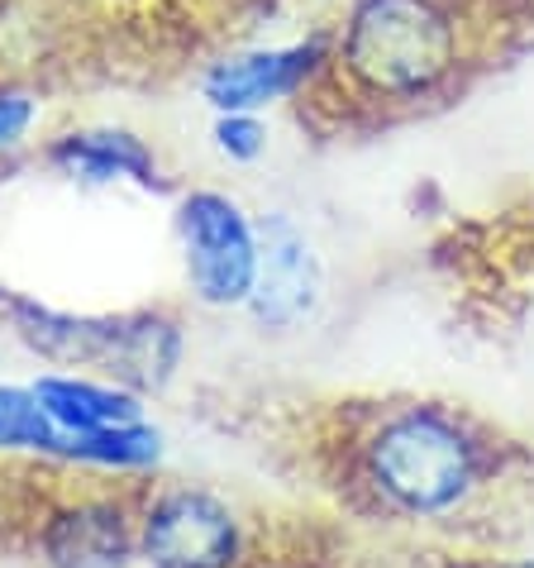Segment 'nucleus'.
Instances as JSON below:
<instances>
[{"label":"nucleus","mask_w":534,"mask_h":568,"mask_svg":"<svg viewBox=\"0 0 534 568\" xmlns=\"http://www.w3.org/2000/svg\"><path fill=\"white\" fill-rule=\"evenodd\" d=\"M215 149L225 158H234V163H254V158L267 149L258 115H219L215 120Z\"/></svg>","instance_id":"obj_13"},{"label":"nucleus","mask_w":534,"mask_h":568,"mask_svg":"<svg viewBox=\"0 0 534 568\" xmlns=\"http://www.w3.org/2000/svg\"><path fill=\"white\" fill-rule=\"evenodd\" d=\"M144 555L158 568H229L239 526L225 501L206 493H167L144 520Z\"/></svg>","instance_id":"obj_6"},{"label":"nucleus","mask_w":534,"mask_h":568,"mask_svg":"<svg viewBox=\"0 0 534 568\" xmlns=\"http://www.w3.org/2000/svg\"><path fill=\"white\" fill-rule=\"evenodd\" d=\"M53 168L82 186H110V182L158 186V158H153L144 139H134L130 130L62 134L53 144Z\"/></svg>","instance_id":"obj_7"},{"label":"nucleus","mask_w":534,"mask_h":568,"mask_svg":"<svg viewBox=\"0 0 534 568\" xmlns=\"http://www.w3.org/2000/svg\"><path fill=\"white\" fill-rule=\"evenodd\" d=\"M34 397L43 402V412L53 416V425L68 435H96L115 430V425L138 420V402L124 387H101L86 377H43L34 387Z\"/></svg>","instance_id":"obj_10"},{"label":"nucleus","mask_w":534,"mask_h":568,"mask_svg":"<svg viewBox=\"0 0 534 568\" xmlns=\"http://www.w3.org/2000/svg\"><path fill=\"white\" fill-rule=\"evenodd\" d=\"M325 58H329L325 39L281 43V49H248L215 62L201 91H206V101L219 115H258L263 105L296 97L325 68Z\"/></svg>","instance_id":"obj_5"},{"label":"nucleus","mask_w":534,"mask_h":568,"mask_svg":"<svg viewBox=\"0 0 534 568\" xmlns=\"http://www.w3.org/2000/svg\"><path fill=\"white\" fill-rule=\"evenodd\" d=\"M368 473L377 493L401 511L439 516L473 493L477 445L453 416L415 406L391 416L368 445Z\"/></svg>","instance_id":"obj_2"},{"label":"nucleus","mask_w":534,"mask_h":568,"mask_svg":"<svg viewBox=\"0 0 534 568\" xmlns=\"http://www.w3.org/2000/svg\"><path fill=\"white\" fill-rule=\"evenodd\" d=\"M182 244L196 296L210 306H244L258 267V225L225 192H196L182 201Z\"/></svg>","instance_id":"obj_3"},{"label":"nucleus","mask_w":534,"mask_h":568,"mask_svg":"<svg viewBox=\"0 0 534 568\" xmlns=\"http://www.w3.org/2000/svg\"><path fill=\"white\" fill-rule=\"evenodd\" d=\"M177 354H182V335L172 321H158V315H120V321H110L96 368L120 377L124 387H163L172 368H177Z\"/></svg>","instance_id":"obj_8"},{"label":"nucleus","mask_w":534,"mask_h":568,"mask_svg":"<svg viewBox=\"0 0 534 568\" xmlns=\"http://www.w3.org/2000/svg\"><path fill=\"white\" fill-rule=\"evenodd\" d=\"M58 454H72V459H86V464L130 468V464L158 459V435L134 420V425H115V430H96V435H68Z\"/></svg>","instance_id":"obj_12"},{"label":"nucleus","mask_w":534,"mask_h":568,"mask_svg":"<svg viewBox=\"0 0 534 568\" xmlns=\"http://www.w3.org/2000/svg\"><path fill=\"white\" fill-rule=\"evenodd\" d=\"M325 292V267L316 254V240L296 225L291 215H267L258 220V267H254V292L248 306L263 325L291 329L320 306Z\"/></svg>","instance_id":"obj_4"},{"label":"nucleus","mask_w":534,"mask_h":568,"mask_svg":"<svg viewBox=\"0 0 534 568\" xmlns=\"http://www.w3.org/2000/svg\"><path fill=\"white\" fill-rule=\"evenodd\" d=\"M43 549L58 568H120L130 555V526L120 507L86 501L53 516V526L43 530Z\"/></svg>","instance_id":"obj_9"},{"label":"nucleus","mask_w":534,"mask_h":568,"mask_svg":"<svg viewBox=\"0 0 534 568\" xmlns=\"http://www.w3.org/2000/svg\"><path fill=\"white\" fill-rule=\"evenodd\" d=\"M39 105L24 97V91H0V153L24 144V134L34 130Z\"/></svg>","instance_id":"obj_14"},{"label":"nucleus","mask_w":534,"mask_h":568,"mask_svg":"<svg viewBox=\"0 0 534 568\" xmlns=\"http://www.w3.org/2000/svg\"><path fill=\"white\" fill-rule=\"evenodd\" d=\"M0 449H39V454L62 449V430L43 412L34 392L0 387Z\"/></svg>","instance_id":"obj_11"},{"label":"nucleus","mask_w":534,"mask_h":568,"mask_svg":"<svg viewBox=\"0 0 534 568\" xmlns=\"http://www.w3.org/2000/svg\"><path fill=\"white\" fill-rule=\"evenodd\" d=\"M339 58L382 101L430 97L459 68V14L444 0H353Z\"/></svg>","instance_id":"obj_1"}]
</instances>
